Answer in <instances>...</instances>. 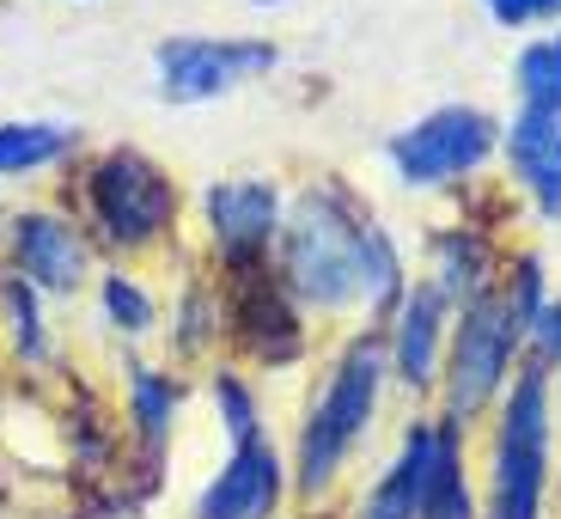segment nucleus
<instances>
[{
	"label": "nucleus",
	"mask_w": 561,
	"mask_h": 519,
	"mask_svg": "<svg viewBox=\"0 0 561 519\" xmlns=\"http://www.w3.org/2000/svg\"><path fill=\"white\" fill-rule=\"evenodd\" d=\"M379 239L385 233L360 226L330 190H318L287 221V275L311 306H348L354 294H366V263Z\"/></svg>",
	"instance_id": "1"
},
{
	"label": "nucleus",
	"mask_w": 561,
	"mask_h": 519,
	"mask_svg": "<svg viewBox=\"0 0 561 519\" xmlns=\"http://www.w3.org/2000/svg\"><path fill=\"white\" fill-rule=\"evenodd\" d=\"M543 464H549V385L531 366L519 380V392H513L501 447H494V507H489V519H537Z\"/></svg>",
	"instance_id": "2"
},
{
	"label": "nucleus",
	"mask_w": 561,
	"mask_h": 519,
	"mask_svg": "<svg viewBox=\"0 0 561 519\" xmlns=\"http://www.w3.org/2000/svg\"><path fill=\"white\" fill-rule=\"evenodd\" d=\"M373 397H379V349L373 342H354L348 361L336 366V380L323 392V404L311 409V428L299 440V483L306 489H323L330 471L342 464V452L354 447V435L373 416Z\"/></svg>",
	"instance_id": "3"
},
{
	"label": "nucleus",
	"mask_w": 561,
	"mask_h": 519,
	"mask_svg": "<svg viewBox=\"0 0 561 519\" xmlns=\"http://www.w3.org/2000/svg\"><path fill=\"white\" fill-rule=\"evenodd\" d=\"M519 330H525V318L506 306V300H494V294H482L477 306L463 312L458 349H451V416L458 421H470L494 397V385H501L506 354H513Z\"/></svg>",
	"instance_id": "4"
},
{
	"label": "nucleus",
	"mask_w": 561,
	"mask_h": 519,
	"mask_svg": "<svg viewBox=\"0 0 561 519\" xmlns=\"http://www.w3.org/2000/svg\"><path fill=\"white\" fill-rule=\"evenodd\" d=\"M92 208H99V221L111 226V239L140 245L171 221L178 196H171V178L153 166V159L111 154L99 171H92Z\"/></svg>",
	"instance_id": "5"
},
{
	"label": "nucleus",
	"mask_w": 561,
	"mask_h": 519,
	"mask_svg": "<svg viewBox=\"0 0 561 519\" xmlns=\"http://www.w3.org/2000/svg\"><path fill=\"white\" fill-rule=\"evenodd\" d=\"M494 147V123L482 111H434L427 123H415L409 135L391 140V159L409 183H446V178H463V171L477 166L482 154Z\"/></svg>",
	"instance_id": "6"
},
{
	"label": "nucleus",
	"mask_w": 561,
	"mask_h": 519,
	"mask_svg": "<svg viewBox=\"0 0 561 519\" xmlns=\"http://www.w3.org/2000/svg\"><path fill=\"white\" fill-rule=\"evenodd\" d=\"M275 68V49L268 43H214V37H178L159 49V74H165V99L171 104H202L214 92H232L239 80Z\"/></svg>",
	"instance_id": "7"
},
{
	"label": "nucleus",
	"mask_w": 561,
	"mask_h": 519,
	"mask_svg": "<svg viewBox=\"0 0 561 519\" xmlns=\"http://www.w3.org/2000/svg\"><path fill=\"white\" fill-rule=\"evenodd\" d=\"M275 495H280V464L263 440H251V447L232 452L226 471L202 489L196 519H268Z\"/></svg>",
	"instance_id": "8"
},
{
	"label": "nucleus",
	"mask_w": 561,
	"mask_h": 519,
	"mask_svg": "<svg viewBox=\"0 0 561 519\" xmlns=\"http://www.w3.org/2000/svg\"><path fill=\"white\" fill-rule=\"evenodd\" d=\"M275 214H280V202H275V190H268V183L239 178V183H220V190H208L214 239H220L232 257L268 245V233H275Z\"/></svg>",
	"instance_id": "9"
},
{
	"label": "nucleus",
	"mask_w": 561,
	"mask_h": 519,
	"mask_svg": "<svg viewBox=\"0 0 561 519\" xmlns=\"http://www.w3.org/2000/svg\"><path fill=\"white\" fill-rule=\"evenodd\" d=\"M506 154H513V171L531 183V196L543 202V214L561 221V116L525 111L506 135Z\"/></svg>",
	"instance_id": "10"
},
{
	"label": "nucleus",
	"mask_w": 561,
	"mask_h": 519,
	"mask_svg": "<svg viewBox=\"0 0 561 519\" xmlns=\"http://www.w3.org/2000/svg\"><path fill=\"white\" fill-rule=\"evenodd\" d=\"M19 263L43 287H73L85 269V251H80L68 221H56V214H25L19 221Z\"/></svg>",
	"instance_id": "11"
},
{
	"label": "nucleus",
	"mask_w": 561,
	"mask_h": 519,
	"mask_svg": "<svg viewBox=\"0 0 561 519\" xmlns=\"http://www.w3.org/2000/svg\"><path fill=\"white\" fill-rule=\"evenodd\" d=\"M427 459H434V428H415L403 440V459L391 464V477L373 489L360 519H415L421 514V477H427Z\"/></svg>",
	"instance_id": "12"
},
{
	"label": "nucleus",
	"mask_w": 561,
	"mask_h": 519,
	"mask_svg": "<svg viewBox=\"0 0 561 519\" xmlns=\"http://www.w3.org/2000/svg\"><path fill=\"white\" fill-rule=\"evenodd\" d=\"M434 342H439V287H415L403 300V324H397V373L409 385L434 373Z\"/></svg>",
	"instance_id": "13"
},
{
	"label": "nucleus",
	"mask_w": 561,
	"mask_h": 519,
	"mask_svg": "<svg viewBox=\"0 0 561 519\" xmlns=\"http://www.w3.org/2000/svg\"><path fill=\"white\" fill-rule=\"evenodd\" d=\"M415 519H470V489H463V464H458V435L439 428L434 459L421 477V514Z\"/></svg>",
	"instance_id": "14"
},
{
	"label": "nucleus",
	"mask_w": 561,
	"mask_h": 519,
	"mask_svg": "<svg viewBox=\"0 0 561 519\" xmlns=\"http://www.w3.org/2000/svg\"><path fill=\"white\" fill-rule=\"evenodd\" d=\"M68 128L56 123H0V171H31L49 166L56 154H68Z\"/></svg>",
	"instance_id": "15"
},
{
	"label": "nucleus",
	"mask_w": 561,
	"mask_h": 519,
	"mask_svg": "<svg viewBox=\"0 0 561 519\" xmlns=\"http://www.w3.org/2000/svg\"><path fill=\"white\" fill-rule=\"evenodd\" d=\"M519 92H525V111L561 116V37L531 43L519 56Z\"/></svg>",
	"instance_id": "16"
},
{
	"label": "nucleus",
	"mask_w": 561,
	"mask_h": 519,
	"mask_svg": "<svg viewBox=\"0 0 561 519\" xmlns=\"http://www.w3.org/2000/svg\"><path fill=\"white\" fill-rule=\"evenodd\" d=\"M135 409H140V428H147V447H159L171 421V385L153 380V373H135Z\"/></svg>",
	"instance_id": "17"
},
{
	"label": "nucleus",
	"mask_w": 561,
	"mask_h": 519,
	"mask_svg": "<svg viewBox=\"0 0 561 519\" xmlns=\"http://www.w3.org/2000/svg\"><path fill=\"white\" fill-rule=\"evenodd\" d=\"M104 306H111V318L123 324V330H147V318H153V306H147V300H140L123 275L104 281Z\"/></svg>",
	"instance_id": "18"
},
{
	"label": "nucleus",
	"mask_w": 561,
	"mask_h": 519,
	"mask_svg": "<svg viewBox=\"0 0 561 519\" xmlns=\"http://www.w3.org/2000/svg\"><path fill=\"white\" fill-rule=\"evenodd\" d=\"M214 392H220V409H226L232 440H239V447H251V440H256V409H251V397H244V385L239 380H220Z\"/></svg>",
	"instance_id": "19"
},
{
	"label": "nucleus",
	"mask_w": 561,
	"mask_h": 519,
	"mask_svg": "<svg viewBox=\"0 0 561 519\" xmlns=\"http://www.w3.org/2000/svg\"><path fill=\"white\" fill-rule=\"evenodd\" d=\"M501 25H525V19H549V13H561V0H482Z\"/></svg>",
	"instance_id": "20"
},
{
	"label": "nucleus",
	"mask_w": 561,
	"mask_h": 519,
	"mask_svg": "<svg viewBox=\"0 0 561 519\" xmlns=\"http://www.w3.org/2000/svg\"><path fill=\"white\" fill-rule=\"evenodd\" d=\"M543 342H549V349H561V306L543 312Z\"/></svg>",
	"instance_id": "21"
}]
</instances>
